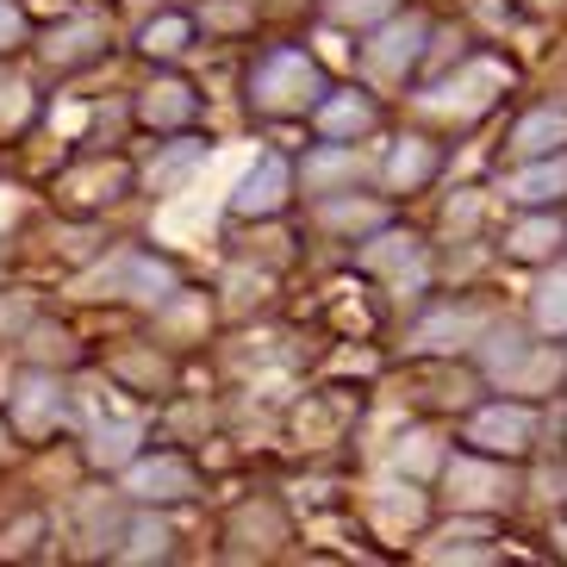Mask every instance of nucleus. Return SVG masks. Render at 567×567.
I'll return each mask as SVG.
<instances>
[{"label":"nucleus","instance_id":"1","mask_svg":"<svg viewBox=\"0 0 567 567\" xmlns=\"http://www.w3.org/2000/svg\"><path fill=\"white\" fill-rule=\"evenodd\" d=\"M318 94H324V82H318V63L306 51H268L250 75V101L262 113H306Z\"/></svg>","mask_w":567,"mask_h":567},{"label":"nucleus","instance_id":"2","mask_svg":"<svg viewBox=\"0 0 567 567\" xmlns=\"http://www.w3.org/2000/svg\"><path fill=\"white\" fill-rule=\"evenodd\" d=\"M530 412L524 405H493V412H481L474 417V431H467V443L481 455H524L530 450Z\"/></svg>","mask_w":567,"mask_h":567},{"label":"nucleus","instance_id":"3","mask_svg":"<svg viewBox=\"0 0 567 567\" xmlns=\"http://www.w3.org/2000/svg\"><path fill=\"white\" fill-rule=\"evenodd\" d=\"M287 182H293V175H287L281 156H262V163H256L250 175H244V182H237L231 206H237L244 218H268V213H281V206H287Z\"/></svg>","mask_w":567,"mask_h":567},{"label":"nucleus","instance_id":"4","mask_svg":"<svg viewBox=\"0 0 567 567\" xmlns=\"http://www.w3.org/2000/svg\"><path fill=\"white\" fill-rule=\"evenodd\" d=\"M132 493L137 499H187L194 493V467L175 462V455H156V462L132 467Z\"/></svg>","mask_w":567,"mask_h":567},{"label":"nucleus","instance_id":"5","mask_svg":"<svg viewBox=\"0 0 567 567\" xmlns=\"http://www.w3.org/2000/svg\"><path fill=\"white\" fill-rule=\"evenodd\" d=\"M512 200H524V206H549V200H567V156L555 151L549 163L524 168V175L512 182Z\"/></svg>","mask_w":567,"mask_h":567},{"label":"nucleus","instance_id":"6","mask_svg":"<svg viewBox=\"0 0 567 567\" xmlns=\"http://www.w3.org/2000/svg\"><path fill=\"white\" fill-rule=\"evenodd\" d=\"M417 44H424V19H405V25H393V32H381V44L368 51V63L381 69V75H400V69L417 56Z\"/></svg>","mask_w":567,"mask_h":567},{"label":"nucleus","instance_id":"7","mask_svg":"<svg viewBox=\"0 0 567 567\" xmlns=\"http://www.w3.org/2000/svg\"><path fill=\"white\" fill-rule=\"evenodd\" d=\"M517 156H555L567 144V113H530L517 125Z\"/></svg>","mask_w":567,"mask_h":567},{"label":"nucleus","instance_id":"8","mask_svg":"<svg viewBox=\"0 0 567 567\" xmlns=\"http://www.w3.org/2000/svg\"><path fill=\"white\" fill-rule=\"evenodd\" d=\"M318 125H324L331 137H355V132L374 125V101H362V94H337V101L318 106Z\"/></svg>","mask_w":567,"mask_h":567},{"label":"nucleus","instance_id":"9","mask_svg":"<svg viewBox=\"0 0 567 567\" xmlns=\"http://www.w3.org/2000/svg\"><path fill=\"white\" fill-rule=\"evenodd\" d=\"M144 118H151V125H187V118H194V94H187L182 82H156L151 94H144Z\"/></svg>","mask_w":567,"mask_h":567},{"label":"nucleus","instance_id":"10","mask_svg":"<svg viewBox=\"0 0 567 567\" xmlns=\"http://www.w3.org/2000/svg\"><path fill=\"white\" fill-rule=\"evenodd\" d=\"M94 44H101V25H94V19H75V25H63V32L51 38V63L75 69V63L94 56Z\"/></svg>","mask_w":567,"mask_h":567},{"label":"nucleus","instance_id":"11","mask_svg":"<svg viewBox=\"0 0 567 567\" xmlns=\"http://www.w3.org/2000/svg\"><path fill=\"white\" fill-rule=\"evenodd\" d=\"M450 481L467 486V499H481V505L512 499V481H505V474H493V467H481V462H455V467H450Z\"/></svg>","mask_w":567,"mask_h":567},{"label":"nucleus","instance_id":"12","mask_svg":"<svg viewBox=\"0 0 567 567\" xmlns=\"http://www.w3.org/2000/svg\"><path fill=\"white\" fill-rule=\"evenodd\" d=\"M125 182H132V175L113 163V168H87V175H75V182H69V194H75L82 206H101V200H118V194H125Z\"/></svg>","mask_w":567,"mask_h":567},{"label":"nucleus","instance_id":"13","mask_svg":"<svg viewBox=\"0 0 567 567\" xmlns=\"http://www.w3.org/2000/svg\"><path fill=\"white\" fill-rule=\"evenodd\" d=\"M555 244H561V225H555V218H530V225H517V231H512L505 250H512V256H549Z\"/></svg>","mask_w":567,"mask_h":567},{"label":"nucleus","instance_id":"14","mask_svg":"<svg viewBox=\"0 0 567 567\" xmlns=\"http://www.w3.org/2000/svg\"><path fill=\"white\" fill-rule=\"evenodd\" d=\"M431 168H436L431 144H400V151H393V168H386V175H393L400 187H417L424 175H431Z\"/></svg>","mask_w":567,"mask_h":567},{"label":"nucleus","instance_id":"15","mask_svg":"<svg viewBox=\"0 0 567 567\" xmlns=\"http://www.w3.org/2000/svg\"><path fill=\"white\" fill-rule=\"evenodd\" d=\"M536 318H543V331H567V275H549L536 287Z\"/></svg>","mask_w":567,"mask_h":567},{"label":"nucleus","instance_id":"16","mask_svg":"<svg viewBox=\"0 0 567 567\" xmlns=\"http://www.w3.org/2000/svg\"><path fill=\"white\" fill-rule=\"evenodd\" d=\"M187 32H194V25H187V19H156V25H144V51L151 56H175V51H187Z\"/></svg>","mask_w":567,"mask_h":567},{"label":"nucleus","instance_id":"17","mask_svg":"<svg viewBox=\"0 0 567 567\" xmlns=\"http://www.w3.org/2000/svg\"><path fill=\"white\" fill-rule=\"evenodd\" d=\"M132 443H137V424H113V431L94 436V462H125Z\"/></svg>","mask_w":567,"mask_h":567},{"label":"nucleus","instance_id":"18","mask_svg":"<svg viewBox=\"0 0 567 567\" xmlns=\"http://www.w3.org/2000/svg\"><path fill=\"white\" fill-rule=\"evenodd\" d=\"M151 555H156V561L168 555V530H163V524H137V530H132V549H125V561H151Z\"/></svg>","mask_w":567,"mask_h":567},{"label":"nucleus","instance_id":"19","mask_svg":"<svg viewBox=\"0 0 567 567\" xmlns=\"http://www.w3.org/2000/svg\"><path fill=\"white\" fill-rule=\"evenodd\" d=\"M44 405H51V386L25 381V393H19V424H25V431H44Z\"/></svg>","mask_w":567,"mask_h":567},{"label":"nucleus","instance_id":"20","mask_svg":"<svg viewBox=\"0 0 567 567\" xmlns=\"http://www.w3.org/2000/svg\"><path fill=\"white\" fill-rule=\"evenodd\" d=\"M331 13H337V19H350V25H368V19L393 13V0H331Z\"/></svg>","mask_w":567,"mask_h":567},{"label":"nucleus","instance_id":"21","mask_svg":"<svg viewBox=\"0 0 567 567\" xmlns=\"http://www.w3.org/2000/svg\"><path fill=\"white\" fill-rule=\"evenodd\" d=\"M19 32H25L19 7H13V0H0V51H7V44H19Z\"/></svg>","mask_w":567,"mask_h":567},{"label":"nucleus","instance_id":"22","mask_svg":"<svg viewBox=\"0 0 567 567\" xmlns=\"http://www.w3.org/2000/svg\"><path fill=\"white\" fill-rule=\"evenodd\" d=\"M0 118H7V125H13V118H25V87H0Z\"/></svg>","mask_w":567,"mask_h":567},{"label":"nucleus","instance_id":"23","mask_svg":"<svg viewBox=\"0 0 567 567\" xmlns=\"http://www.w3.org/2000/svg\"><path fill=\"white\" fill-rule=\"evenodd\" d=\"M312 175H350V156H318Z\"/></svg>","mask_w":567,"mask_h":567},{"label":"nucleus","instance_id":"24","mask_svg":"<svg viewBox=\"0 0 567 567\" xmlns=\"http://www.w3.org/2000/svg\"><path fill=\"white\" fill-rule=\"evenodd\" d=\"M436 450H431V436H412V467H431Z\"/></svg>","mask_w":567,"mask_h":567},{"label":"nucleus","instance_id":"25","mask_svg":"<svg viewBox=\"0 0 567 567\" xmlns=\"http://www.w3.org/2000/svg\"><path fill=\"white\" fill-rule=\"evenodd\" d=\"M19 213V200H13V194H0V218H13Z\"/></svg>","mask_w":567,"mask_h":567},{"label":"nucleus","instance_id":"26","mask_svg":"<svg viewBox=\"0 0 567 567\" xmlns=\"http://www.w3.org/2000/svg\"><path fill=\"white\" fill-rule=\"evenodd\" d=\"M555 543H561V549H567V530H561V536H555Z\"/></svg>","mask_w":567,"mask_h":567},{"label":"nucleus","instance_id":"27","mask_svg":"<svg viewBox=\"0 0 567 567\" xmlns=\"http://www.w3.org/2000/svg\"><path fill=\"white\" fill-rule=\"evenodd\" d=\"M0 450H7V443H0Z\"/></svg>","mask_w":567,"mask_h":567}]
</instances>
